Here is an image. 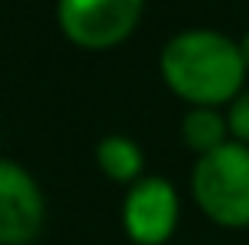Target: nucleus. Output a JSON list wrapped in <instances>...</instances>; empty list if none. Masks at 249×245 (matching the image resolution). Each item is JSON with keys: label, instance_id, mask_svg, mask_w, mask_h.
Instances as JSON below:
<instances>
[{"label": "nucleus", "instance_id": "1", "mask_svg": "<svg viewBox=\"0 0 249 245\" xmlns=\"http://www.w3.org/2000/svg\"><path fill=\"white\" fill-rule=\"evenodd\" d=\"M159 71L165 87L189 108H229L246 91L239 41L219 31H182L162 47Z\"/></svg>", "mask_w": 249, "mask_h": 245}, {"label": "nucleus", "instance_id": "2", "mask_svg": "<svg viewBox=\"0 0 249 245\" xmlns=\"http://www.w3.org/2000/svg\"><path fill=\"white\" fill-rule=\"evenodd\" d=\"M192 198L219 229H249V145L226 141L192 164Z\"/></svg>", "mask_w": 249, "mask_h": 245}, {"label": "nucleus", "instance_id": "3", "mask_svg": "<svg viewBox=\"0 0 249 245\" xmlns=\"http://www.w3.org/2000/svg\"><path fill=\"white\" fill-rule=\"evenodd\" d=\"M142 10L145 0H57V27L74 47L111 50L135 34Z\"/></svg>", "mask_w": 249, "mask_h": 245}, {"label": "nucleus", "instance_id": "4", "mask_svg": "<svg viewBox=\"0 0 249 245\" xmlns=\"http://www.w3.org/2000/svg\"><path fill=\"white\" fill-rule=\"evenodd\" d=\"M182 202L168 178H138L122 202V229L131 245H165L178 229Z\"/></svg>", "mask_w": 249, "mask_h": 245}, {"label": "nucleus", "instance_id": "5", "mask_svg": "<svg viewBox=\"0 0 249 245\" xmlns=\"http://www.w3.org/2000/svg\"><path fill=\"white\" fill-rule=\"evenodd\" d=\"M47 222L37 178L17 162L0 158V245H34Z\"/></svg>", "mask_w": 249, "mask_h": 245}, {"label": "nucleus", "instance_id": "6", "mask_svg": "<svg viewBox=\"0 0 249 245\" xmlns=\"http://www.w3.org/2000/svg\"><path fill=\"white\" fill-rule=\"evenodd\" d=\"M94 158H98V168L105 178L118 181V185H135L138 178H145V151L138 148V141L124 138V134H108L98 141L94 148Z\"/></svg>", "mask_w": 249, "mask_h": 245}, {"label": "nucleus", "instance_id": "7", "mask_svg": "<svg viewBox=\"0 0 249 245\" xmlns=\"http://www.w3.org/2000/svg\"><path fill=\"white\" fill-rule=\"evenodd\" d=\"M182 141L189 151H196L199 158L222 148L229 138V121L222 108H189L182 118Z\"/></svg>", "mask_w": 249, "mask_h": 245}, {"label": "nucleus", "instance_id": "8", "mask_svg": "<svg viewBox=\"0 0 249 245\" xmlns=\"http://www.w3.org/2000/svg\"><path fill=\"white\" fill-rule=\"evenodd\" d=\"M226 121H229V138L249 145V87L226 108Z\"/></svg>", "mask_w": 249, "mask_h": 245}, {"label": "nucleus", "instance_id": "9", "mask_svg": "<svg viewBox=\"0 0 249 245\" xmlns=\"http://www.w3.org/2000/svg\"><path fill=\"white\" fill-rule=\"evenodd\" d=\"M239 54H243V61H246V71H249V31L239 37Z\"/></svg>", "mask_w": 249, "mask_h": 245}]
</instances>
